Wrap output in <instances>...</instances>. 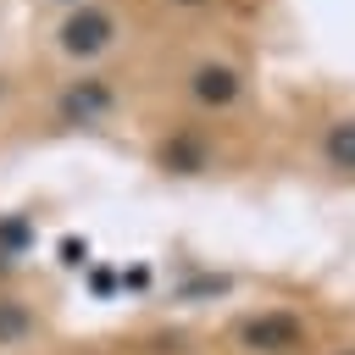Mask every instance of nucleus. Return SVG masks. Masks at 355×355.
<instances>
[{
  "mask_svg": "<svg viewBox=\"0 0 355 355\" xmlns=\"http://www.w3.org/2000/svg\"><path fill=\"white\" fill-rule=\"evenodd\" d=\"M166 6H178V11H200V6H211V0H166Z\"/></svg>",
  "mask_w": 355,
  "mask_h": 355,
  "instance_id": "0eeeda50",
  "label": "nucleus"
},
{
  "mask_svg": "<svg viewBox=\"0 0 355 355\" xmlns=\"http://www.w3.org/2000/svg\"><path fill=\"white\" fill-rule=\"evenodd\" d=\"M6 94H11V78H6V72H0V100H6Z\"/></svg>",
  "mask_w": 355,
  "mask_h": 355,
  "instance_id": "9d476101",
  "label": "nucleus"
},
{
  "mask_svg": "<svg viewBox=\"0 0 355 355\" xmlns=\"http://www.w3.org/2000/svg\"><path fill=\"white\" fill-rule=\"evenodd\" d=\"M244 94H250V72H244L233 55H205V61H194V67L183 72V100H189L194 111H205V116L239 111Z\"/></svg>",
  "mask_w": 355,
  "mask_h": 355,
  "instance_id": "7ed1b4c3",
  "label": "nucleus"
},
{
  "mask_svg": "<svg viewBox=\"0 0 355 355\" xmlns=\"http://www.w3.org/2000/svg\"><path fill=\"white\" fill-rule=\"evenodd\" d=\"M33 327V316H28V305L22 300H0V344H11V338H22Z\"/></svg>",
  "mask_w": 355,
  "mask_h": 355,
  "instance_id": "423d86ee",
  "label": "nucleus"
},
{
  "mask_svg": "<svg viewBox=\"0 0 355 355\" xmlns=\"http://www.w3.org/2000/svg\"><path fill=\"white\" fill-rule=\"evenodd\" d=\"M233 349L239 355H311L316 349V333L300 311L288 305H261V311H244L233 322Z\"/></svg>",
  "mask_w": 355,
  "mask_h": 355,
  "instance_id": "f257e3e1",
  "label": "nucleus"
},
{
  "mask_svg": "<svg viewBox=\"0 0 355 355\" xmlns=\"http://www.w3.org/2000/svg\"><path fill=\"white\" fill-rule=\"evenodd\" d=\"M316 161H322V172L355 183V111H338L316 128Z\"/></svg>",
  "mask_w": 355,
  "mask_h": 355,
  "instance_id": "39448f33",
  "label": "nucleus"
},
{
  "mask_svg": "<svg viewBox=\"0 0 355 355\" xmlns=\"http://www.w3.org/2000/svg\"><path fill=\"white\" fill-rule=\"evenodd\" d=\"M50 6H61V11H72V6H89V0H50Z\"/></svg>",
  "mask_w": 355,
  "mask_h": 355,
  "instance_id": "6e6552de",
  "label": "nucleus"
},
{
  "mask_svg": "<svg viewBox=\"0 0 355 355\" xmlns=\"http://www.w3.org/2000/svg\"><path fill=\"white\" fill-rule=\"evenodd\" d=\"M111 111H116V89H111V78H100V72H78V78H67L61 89H55V100H50V116H55V128H100V122H111Z\"/></svg>",
  "mask_w": 355,
  "mask_h": 355,
  "instance_id": "20e7f679",
  "label": "nucleus"
},
{
  "mask_svg": "<svg viewBox=\"0 0 355 355\" xmlns=\"http://www.w3.org/2000/svg\"><path fill=\"white\" fill-rule=\"evenodd\" d=\"M327 355H355V338H349V344H338V349H327Z\"/></svg>",
  "mask_w": 355,
  "mask_h": 355,
  "instance_id": "1a4fd4ad",
  "label": "nucleus"
},
{
  "mask_svg": "<svg viewBox=\"0 0 355 355\" xmlns=\"http://www.w3.org/2000/svg\"><path fill=\"white\" fill-rule=\"evenodd\" d=\"M50 39H55V55H61V61L94 67V61H105V55L122 44V22H116V11H111L105 0H89V6L61 11V22H55Z\"/></svg>",
  "mask_w": 355,
  "mask_h": 355,
  "instance_id": "f03ea898",
  "label": "nucleus"
}]
</instances>
